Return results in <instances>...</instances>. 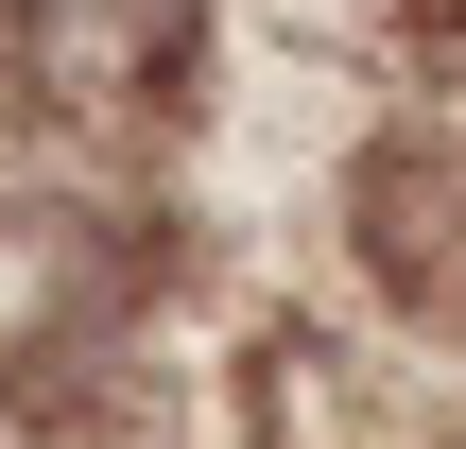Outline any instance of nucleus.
Listing matches in <instances>:
<instances>
[{
	"mask_svg": "<svg viewBox=\"0 0 466 449\" xmlns=\"http://www.w3.org/2000/svg\"><path fill=\"white\" fill-rule=\"evenodd\" d=\"M0 52H17L69 121H138V104L190 87L208 0H0Z\"/></svg>",
	"mask_w": 466,
	"mask_h": 449,
	"instance_id": "2",
	"label": "nucleus"
},
{
	"mask_svg": "<svg viewBox=\"0 0 466 449\" xmlns=\"http://www.w3.org/2000/svg\"><path fill=\"white\" fill-rule=\"evenodd\" d=\"M156 311V260L121 208H0V381H86Z\"/></svg>",
	"mask_w": 466,
	"mask_h": 449,
	"instance_id": "1",
	"label": "nucleus"
}]
</instances>
